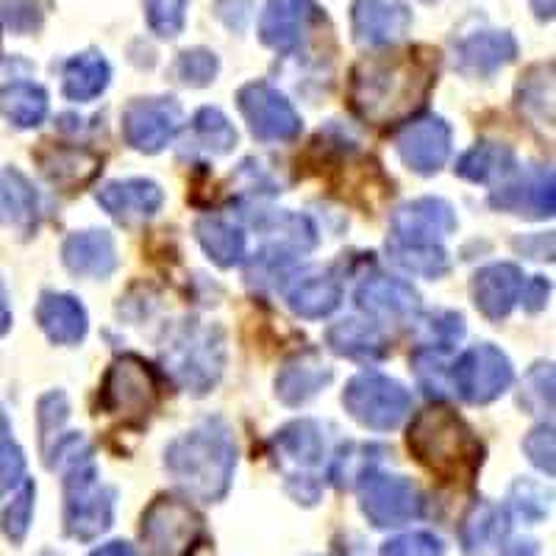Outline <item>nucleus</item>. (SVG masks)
I'll return each instance as SVG.
<instances>
[{
    "mask_svg": "<svg viewBox=\"0 0 556 556\" xmlns=\"http://www.w3.org/2000/svg\"><path fill=\"white\" fill-rule=\"evenodd\" d=\"M156 379L139 356H121L109 367L101 387V409L128 424H139L156 406Z\"/></svg>",
    "mask_w": 556,
    "mask_h": 556,
    "instance_id": "nucleus-11",
    "label": "nucleus"
},
{
    "mask_svg": "<svg viewBox=\"0 0 556 556\" xmlns=\"http://www.w3.org/2000/svg\"><path fill=\"white\" fill-rule=\"evenodd\" d=\"M518 106L531 121L554 123V62L534 64L518 84Z\"/></svg>",
    "mask_w": 556,
    "mask_h": 556,
    "instance_id": "nucleus-35",
    "label": "nucleus"
},
{
    "mask_svg": "<svg viewBox=\"0 0 556 556\" xmlns=\"http://www.w3.org/2000/svg\"><path fill=\"white\" fill-rule=\"evenodd\" d=\"M220 73V59L217 53L206 51V48H192V51L178 53L176 64H173V78L184 87L201 89L215 81Z\"/></svg>",
    "mask_w": 556,
    "mask_h": 556,
    "instance_id": "nucleus-43",
    "label": "nucleus"
},
{
    "mask_svg": "<svg viewBox=\"0 0 556 556\" xmlns=\"http://www.w3.org/2000/svg\"><path fill=\"white\" fill-rule=\"evenodd\" d=\"M412 456L440 481H470L484 462V445L456 412L445 406L417 412L406 434Z\"/></svg>",
    "mask_w": 556,
    "mask_h": 556,
    "instance_id": "nucleus-4",
    "label": "nucleus"
},
{
    "mask_svg": "<svg viewBox=\"0 0 556 556\" xmlns=\"http://www.w3.org/2000/svg\"><path fill=\"white\" fill-rule=\"evenodd\" d=\"M395 151L412 173L434 176L451 156V126L437 114L409 123L395 139Z\"/></svg>",
    "mask_w": 556,
    "mask_h": 556,
    "instance_id": "nucleus-16",
    "label": "nucleus"
},
{
    "mask_svg": "<svg viewBox=\"0 0 556 556\" xmlns=\"http://www.w3.org/2000/svg\"><path fill=\"white\" fill-rule=\"evenodd\" d=\"M0 114L14 128H37L48 117V92L34 81H12L0 87Z\"/></svg>",
    "mask_w": 556,
    "mask_h": 556,
    "instance_id": "nucleus-34",
    "label": "nucleus"
},
{
    "mask_svg": "<svg viewBox=\"0 0 556 556\" xmlns=\"http://www.w3.org/2000/svg\"><path fill=\"white\" fill-rule=\"evenodd\" d=\"M9 329H12V306H9L7 285H3V278H0V337L7 334Z\"/></svg>",
    "mask_w": 556,
    "mask_h": 556,
    "instance_id": "nucleus-54",
    "label": "nucleus"
},
{
    "mask_svg": "<svg viewBox=\"0 0 556 556\" xmlns=\"http://www.w3.org/2000/svg\"><path fill=\"white\" fill-rule=\"evenodd\" d=\"M490 206L498 208V212L526 217V220L554 217V170L551 167H529L520 176H509L506 181H501L498 190H493Z\"/></svg>",
    "mask_w": 556,
    "mask_h": 556,
    "instance_id": "nucleus-15",
    "label": "nucleus"
},
{
    "mask_svg": "<svg viewBox=\"0 0 556 556\" xmlns=\"http://www.w3.org/2000/svg\"><path fill=\"white\" fill-rule=\"evenodd\" d=\"M509 543V515L490 501H476L462 518L459 545L468 556H504Z\"/></svg>",
    "mask_w": 556,
    "mask_h": 556,
    "instance_id": "nucleus-24",
    "label": "nucleus"
},
{
    "mask_svg": "<svg viewBox=\"0 0 556 556\" xmlns=\"http://www.w3.org/2000/svg\"><path fill=\"white\" fill-rule=\"evenodd\" d=\"M34 159H37L45 178L64 187V190H78V187L89 184L101 173L103 165V159L96 151H89V148L51 146V142H42Z\"/></svg>",
    "mask_w": 556,
    "mask_h": 556,
    "instance_id": "nucleus-25",
    "label": "nucleus"
},
{
    "mask_svg": "<svg viewBox=\"0 0 556 556\" xmlns=\"http://www.w3.org/2000/svg\"><path fill=\"white\" fill-rule=\"evenodd\" d=\"M317 20L320 9L315 7V0H267L260 20V39L270 51L287 56L301 48Z\"/></svg>",
    "mask_w": 556,
    "mask_h": 556,
    "instance_id": "nucleus-18",
    "label": "nucleus"
},
{
    "mask_svg": "<svg viewBox=\"0 0 556 556\" xmlns=\"http://www.w3.org/2000/svg\"><path fill=\"white\" fill-rule=\"evenodd\" d=\"M424 3H434V0H424Z\"/></svg>",
    "mask_w": 556,
    "mask_h": 556,
    "instance_id": "nucleus-58",
    "label": "nucleus"
},
{
    "mask_svg": "<svg viewBox=\"0 0 556 556\" xmlns=\"http://www.w3.org/2000/svg\"><path fill=\"white\" fill-rule=\"evenodd\" d=\"M387 251H390L395 265L404 267L406 273H415V276L440 278L451 270L448 253L440 245H395V242H387Z\"/></svg>",
    "mask_w": 556,
    "mask_h": 556,
    "instance_id": "nucleus-38",
    "label": "nucleus"
},
{
    "mask_svg": "<svg viewBox=\"0 0 556 556\" xmlns=\"http://www.w3.org/2000/svg\"><path fill=\"white\" fill-rule=\"evenodd\" d=\"M334 379L323 356L317 351H304L285 362V367L276 376V399L287 406H304L312 401L323 387H329Z\"/></svg>",
    "mask_w": 556,
    "mask_h": 556,
    "instance_id": "nucleus-27",
    "label": "nucleus"
},
{
    "mask_svg": "<svg viewBox=\"0 0 556 556\" xmlns=\"http://www.w3.org/2000/svg\"><path fill=\"white\" fill-rule=\"evenodd\" d=\"M139 534L148 556H192L203 538V518L187 501L159 495L142 513Z\"/></svg>",
    "mask_w": 556,
    "mask_h": 556,
    "instance_id": "nucleus-8",
    "label": "nucleus"
},
{
    "mask_svg": "<svg viewBox=\"0 0 556 556\" xmlns=\"http://www.w3.org/2000/svg\"><path fill=\"white\" fill-rule=\"evenodd\" d=\"M285 298L298 317L320 320L342 304V281L331 267H309L287 285Z\"/></svg>",
    "mask_w": 556,
    "mask_h": 556,
    "instance_id": "nucleus-23",
    "label": "nucleus"
},
{
    "mask_svg": "<svg viewBox=\"0 0 556 556\" xmlns=\"http://www.w3.org/2000/svg\"><path fill=\"white\" fill-rule=\"evenodd\" d=\"M34 501H37V486H34V481H23L17 495L9 501L3 515H0V531L12 545H20L28 538L34 520Z\"/></svg>",
    "mask_w": 556,
    "mask_h": 556,
    "instance_id": "nucleus-42",
    "label": "nucleus"
},
{
    "mask_svg": "<svg viewBox=\"0 0 556 556\" xmlns=\"http://www.w3.org/2000/svg\"><path fill=\"white\" fill-rule=\"evenodd\" d=\"M39 201L28 178L17 170L0 173V226H20L26 235L37 228Z\"/></svg>",
    "mask_w": 556,
    "mask_h": 556,
    "instance_id": "nucleus-32",
    "label": "nucleus"
},
{
    "mask_svg": "<svg viewBox=\"0 0 556 556\" xmlns=\"http://www.w3.org/2000/svg\"><path fill=\"white\" fill-rule=\"evenodd\" d=\"M26 481V454L14 443L9 417L0 406V498Z\"/></svg>",
    "mask_w": 556,
    "mask_h": 556,
    "instance_id": "nucleus-44",
    "label": "nucleus"
},
{
    "mask_svg": "<svg viewBox=\"0 0 556 556\" xmlns=\"http://www.w3.org/2000/svg\"><path fill=\"white\" fill-rule=\"evenodd\" d=\"M454 170L470 184L506 181L518 173V156L504 142H479L468 153H462Z\"/></svg>",
    "mask_w": 556,
    "mask_h": 556,
    "instance_id": "nucleus-31",
    "label": "nucleus"
},
{
    "mask_svg": "<svg viewBox=\"0 0 556 556\" xmlns=\"http://www.w3.org/2000/svg\"><path fill=\"white\" fill-rule=\"evenodd\" d=\"M45 465L64 476V531L78 543H92L114 523L117 490L101 484L92 445L81 434L62 437Z\"/></svg>",
    "mask_w": 556,
    "mask_h": 556,
    "instance_id": "nucleus-3",
    "label": "nucleus"
},
{
    "mask_svg": "<svg viewBox=\"0 0 556 556\" xmlns=\"http://www.w3.org/2000/svg\"><path fill=\"white\" fill-rule=\"evenodd\" d=\"M0 17L7 20V26L17 34L39 31V26H42V12L31 0H7V3H0Z\"/></svg>",
    "mask_w": 556,
    "mask_h": 556,
    "instance_id": "nucleus-48",
    "label": "nucleus"
},
{
    "mask_svg": "<svg viewBox=\"0 0 556 556\" xmlns=\"http://www.w3.org/2000/svg\"><path fill=\"white\" fill-rule=\"evenodd\" d=\"M42 556H59V554H53V551H45V554Z\"/></svg>",
    "mask_w": 556,
    "mask_h": 556,
    "instance_id": "nucleus-57",
    "label": "nucleus"
},
{
    "mask_svg": "<svg viewBox=\"0 0 556 556\" xmlns=\"http://www.w3.org/2000/svg\"><path fill=\"white\" fill-rule=\"evenodd\" d=\"M551 513V493L543 484H534L529 479L515 481V486L509 490V506H506V515L509 520H523V523H540V520L548 518Z\"/></svg>",
    "mask_w": 556,
    "mask_h": 556,
    "instance_id": "nucleus-40",
    "label": "nucleus"
},
{
    "mask_svg": "<svg viewBox=\"0 0 556 556\" xmlns=\"http://www.w3.org/2000/svg\"><path fill=\"white\" fill-rule=\"evenodd\" d=\"M381 556H445L443 540L429 531H409L381 545Z\"/></svg>",
    "mask_w": 556,
    "mask_h": 556,
    "instance_id": "nucleus-46",
    "label": "nucleus"
},
{
    "mask_svg": "<svg viewBox=\"0 0 556 556\" xmlns=\"http://www.w3.org/2000/svg\"><path fill=\"white\" fill-rule=\"evenodd\" d=\"M526 387H534V390H523L520 404H526L531 395H538V401H534L531 409H554V367H551V362L534 365V370L526 376Z\"/></svg>",
    "mask_w": 556,
    "mask_h": 556,
    "instance_id": "nucleus-49",
    "label": "nucleus"
},
{
    "mask_svg": "<svg viewBox=\"0 0 556 556\" xmlns=\"http://www.w3.org/2000/svg\"><path fill=\"white\" fill-rule=\"evenodd\" d=\"M359 509L376 529H401L424 515V495L406 476L370 470L356 484Z\"/></svg>",
    "mask_w": 556,
    "mask_h": 556,
    "instance_id": "nucleus-9",
    "label": "nucleus"
},
{
    "mask_svg": "<svg viewBox=\"0 0 556 556\" xmlns=\"http://www.w3.org/2000/svg\"><path fill=\"white\" fill-rule=\"evenodd\" d=\"M237 106L248 128L262 142H292L304 131V121L276 87L267 81H251L237 92Z\"/></svg>",
    "mask_w": 556,
    "mask_h": 556,
    "instance_id": "nucleus-12",
    "label": "nucleus"
},
{
    "mask_svg": "<svg viewBox=\"0 0 556 556\" xmlns=\"http://www.w3.org/2000/svg\"><path fill=\"white\" fill-rule=\"evenodd\" d=\"M187 3L190 0H146V17L151 31L162 39H176L187 23Z\"/></svg>",
    "mask_w": 556,
    "mask_h": 556,
    "instance_id": "nucleus-45",
    "label": "nucleus"
},
{
    "mask_svg": "<svg viewBox=\"0 0 556 556\" xmlns=\"http://www.w3.org/2000/svg\"><path fill=\"white\" fill-rule=\"evenodd\" d=\"M518 59V39L509 31H473L454 45V70L468 78H490Z\"/></svg>",
    "mask_w": 556,
    "mask_h": 556,
    "instance_id": "nucleus-19",
    "label": "nucleus"
},
{
    "mask_svg": "<svg viewBox=\"0 0 556 556\" xmlns=\"http://www.w3.org/2000/svg\"><path fill=\"white\" fill-rule=\"evenodd\" d=\"M381 451L384 448H379V445H359V443L342 445L340 454H337L334 462H331V470H329L331 484L340 486V490L359 484L362 476L370 473V470L376 468V462L381 459V456L376 454H381Z\"/></svg>",
    "mask_w": 556,
    "mask_h": 556,
    "instance_id": "nucleus-37",
    "label": "nucleus"
},
{
    "mask_svg": "<svg viewBox=\"0 0 556 556\" xmlns=\"http://www.w3.org/2000/svg\"><path fill=\"white\" fill-rule=\"evenodd\" d=\"M37 323L53 345H78L87 337L89 317L78 298L64 292H45L37 304Z\"/></svg>",
    "mask_w": 556,
    "mask_h": 556,
    "instance_id": "nucleus-28",
    "label": "nucleus"
},
{
    "mask_svg": "<svg viewBox=\"0 0 556 556\" xmlns=\"http://www.w3.org/2000/svg\"><path fill=\"white\" fill-rule=\"evenodd\" d=\"M96 201L109 217L128 226V223L151 220L165 203V192L151 178H126V181L103 184L96 192Z\"/></svg>",
    "mask_w": 556,
    "mask_h": 556,
    "instance_id": "nucleus-21",
    "label": "nucleus"
},
{
    "mask_svg": "<svg viewBox=\"0 0 556 556\" xmlns=\"http://www.w3.org/2000/svg\"><path fill=\"white\" fill-rule=\"evenodd\" d=\"M342 406L365 429L392 431L412 415V395L390 376L359 374L342 390Z\"/></svg>",
    "mask_w": 556,
    "mask_h": 556,
    "instance_id": "nucleus-7",
    "label": "nucleus"
},
{
    "mask_svg": "<svg viewBox=\"0 0 556 556\" xmlns=\"http://www.w3.org/2000/svg\"><path fill=\"white\" fill-rule=\"evenodd\" d=\"M465 337V317L459 312H437L420 326V351L448 356Z\"/></svg>",
    "mask_w": 556,
    "mask_h": 556,
    "instance_id": "nucleus-39",
    "label": "nucleus"
},
{
    "mask_svg": "<svg viewBox=\"0 0 556 556\" xmlns=\"http://www.w3.org/2000/svg\"><path fill=\"white\" fill-rule=\"evenodd\" d=\"M195 237L217 267H235L245 260V235L235 223L223 217H201L195 223Z\"/></svg>",
    "mask_w": 556,
    "mask_h": 556,
    "instance_id": "nucleus-33",
    "label": "nucleus"
},
{
    "mask_svg": "<svg viewBox=\"0 0 556 556\" xmlns=\"http://www.w3.org/2000/svg\"><path fill=\"white\" fill-rule=\"evenodd\" d=\"M62 260L73 276L109 278L117 270V245L114 237L101 228L76 231L64 240Z\"/></svg>",
    "mask_w": 556,
    "mask_h": 556,
    "instance_id": "nucleus-26",
    "label": "nucleus"
},
{
    "mask_svg": "<svg viewBox=\"0 0 556 556\" xmlns=\"http://www.w3.org/2000/svg\"><path fill=\"white\" fill-rule=\"evenodd\" d=\"M531 3V12H534V17L543 20V23H551L554 20V12H556V0H529Z\"/></svg>",
    "mask_w": 556,
    "mask_h": 556,
    "instance_id": "nucleus-56",
    "label": "nucleus"
},
{
    "mask_svg": "<svg viewBox=\"0 0 556 556\" xmlns=\"http://www.w3.org/2000/svg\"><path fill=\"white\" fill-rule=\"evenodd\" d=\"M190 146L195 151L208 153V156H223V153L235 151L237 146V128L228 123L226 114L215 106H203L192 117V137Z\"/></svg>",
    "mask_w": 556,
    "mask_h": 556,
    "instance_id": "nucleus-36",
    "label": "nucleus"
},
{
    "mask_svg": "<svg viewBox=\"0 0 556 556\" xmlns=\"http://www.w3.org/2000/svg\"><path fill=\"white\" fill-rule=\"evenodd\" d=\"M551 295V281L543 276H534L529 281H523V290H520V304L526 312H540L545 309Z\"/></svg>",
    "mask_w": 556,
    "mask_h": 556,
    "instance_id": "nucleus-50",
    "label": "nucleus"
},
{
    "mask_svg": "<svg viewBox=\"0 0 556 556\" xmlns=\"http://www.w3.org/2000/svg\"><path fill=\"white\" fill-rule=\"evenodd\" d=\"M165 468L187 498L217 504L228 495L237 470V440L223 417H206L195 429L173 440Z\"/></svg>",
    "mask_w": 556,
    "mask_h": 556,
    "instance_id": "nucleus-2",
    "label": "nucleus"
},
{
    "mask_svg": "<svg viewBox=\"0 0 556 556\" xmlns=\"http://www.w3.org/2000/svg\"><path fill=\"white\" fill-rule=\"evenodd\" d=\"M181 128V106L173 98H137L123 109L121 131L126 146L139 153H159Z\"/></svg>",
    "mask_w": 556,
    "mask_h": 556,
    "instance_id": "nucleus-13",
    "label": "nucleus"
},
{
    "mask_svg": "<svg viewBox=\"0 0 556 556\" xmlns=\"http://www.w3.org/2000/svg\"><path fill=\"white\" fill-rule=\"evenodd\" d=\"M523 451L529 462L540 473L554 476L556 473V459H554V426L540 424L529 431L523 440Z\"/></svg>",
    "mask_w": 556,
    "mask_h": 556,
    "instance_id": "nucleus-47",
    "label": "nucleus"
},
{
    "mask_svg": "<svg viewBox=\"0 0 556 556\" xmlns=\"http://www.w3.org/2000/svg\"><path fill=\"white\" fill-rule=\"evenodd\" d=\"M513 362L501 348L490 345V342H479V345L468 348L456 362L454 374H451V384L459 392V399L473 406L493 404L495 399H501L513 387Z\"/></svg>",
    "mask_w": 556,
    "mask_h": 556,
    "instance_id": "nucleus-10",
    "label": "nucleus"
},
{
    "mask_svg": "<svg viewBox=\"0 0 556 556\" xmlns=\"http://www.w3.org/2000/svg\"><path fill=\"white\" fill-rule=\"evenodd\" d=\"M356 306L381 323H412L420 315V295L401 278L370 276L356 290Z\"/></svg>",
    "mask_w": 556,
    "mask_h": 556,
    "instance_id": "nucleus-20",
    "label": "nucleus"
},
{
    "mask_svg": "<svg viewBox=\"0 0 556 556\" xmlns=\"http://www.w3.org/2000/svg\"><path fill=\"white\" fill-rule=\"evenodd\" d=\"M456 228V212L443 198H417L390 217V242L395 245H440Z\"/></svg>",
    "mask_w": 556,
    "mask_h": 556,
    "instance_id": "nucleus-14",
    "label": "nucleus"
},
{
    "mask_svg": "<svg viewBox=\"0 0 556 556\" xmlns=\"http://www.w3.org/2000/svg\"><path fill=\"white\" fill-rule=\"evenodd\" d=\"M167 376L190 395H206L220 381L226 365V334L220 326L187 320L162 348Z\"/></svg>",
    "mask_w": 556,
    "mask_h": 556,
    "instance_id": "nucleus-5",
    "label": "nucleus"
},
{
    "mask_svg": "<svg viewBox=\"0 0 556 556\" xmlns=\"http://www.w3.org/2000/svg\"><path fill=\"white\" fill-rule=\"evenodd\" d=\"M70 417V401L62 390L45 392L37 404V426H39V448H42V456L48 459L53 445L62 440L59 431L64 429Z\"/></svg>",
    "mask_w": 556,
    "mask_h": 556,
    "instance_id": "nucleus-41",
    "label": "nucleus"
},
{
    "mask_svg": "<svg viewBox=\"0 0 556 556\" xmlns=\"http://www.w3.org/2000/svg\"><path fill=\"white\" fill-rule=\"evenodd\" d=\"M326 342L334 354L356 362H379L390 354V342L381 334L379 323H367L359 317L334 323L326 334Z\"/></svg>",
    "mask_w": 556,
    "mask_h": 556,
    "instance_id": "nucleus-29",
    "label": "nucleus"
},
{
    "mask_svg": "<svg viewBox=\"0 0 556 556\" xmlns=\"http://www.w3.org/2000/svg\"><path fill=\"white\" fill-rule=\"evenodd\" d=\"M215 12L231 31H242L251 20V0H220Z\"/></svg>",
    "mask_w": 556,
    "mask_h": 556,
    "instance_id": "nucleus-51",
    "label": "nucleus"
},
{
    "mask_svg": "<svg viewBox=\"0 0 556 556\" xmlns=\"http://www.w3.org/2000/svg\"><path fill=\"white\" fill-rule=\"evenodd\" d=\"M437 81V53L429 48L367 56L351 73V106L374 126L406 121L424 106Z\"/></svg>",
    "mask_w": 556,
    "mask_h": 556,
    "instance_id": "nucleus-1",
    "label": "nucleus"
},
{
    "mask_svg": "<svg viewBox=\"0 0 556 556\" xmlns=\"http://www.w3.org/2000/svg\"><path fill=\"white\" fill-rule=\"evenodd\" d=\"M351 28L362 48H390L412 28V9L404 0H356Z\"/></svg>",
    "mask_w": 556,
    "mask_h": 556,
    "instance_id": "nucleus-17",
    "label": "nucleus"
},
{
    "mask_svg": "<svg viewBox=\"0 0 556 556\" xmlns=\"http://www.w3.org/2000/svg\"><path fill=\"white\" fill-rule=\"evenodd\" d=\"M520 290H523V273L520 267L506 265V262L481 267L470 281L476 309L493 323H501L515 309V304L520 301Z\"/></svg>",
    "mask_w": 556,
    "mask_h": 556,
    "instance_id": "nucleus-22",
    "label": "nucleus"
},
{
    "mask_svg": "<svg viewBox=\"0 0 556 556\" xmlns=\"http://www.w3.org/2000/svg\"><path fill=\"white\" fill-rule=\"evenodd\" d=\"M112 81V67L98 51H84L67 59L62 70V92L73 103H89L101 98Z\"/></svg>",
    "mask_w": 556,
    "mask_h": 556,
    "instance_id": "nucleus-30",
    "label": "nucleus"
},
{
    "mask_svg": "<svg viewBox=\"0 0 556 556\" xmlns=\"http://www.w3.org/2000/svg\"><path fill=\"white\" fill-rule=\"evenodd\" d=\"M504 556H540V548L534 540H515V543H506Z\"/></svg>",
    "mask_w": 556,
    "mask_h": 556,
    "instance_id": "nucleus-55",
    "label": "nucleus"
},
{
    "mask_svg": "<svg viewBox=\"0 0 556 556\" xmlns=\"http://www.w3.org/2000/svg\"><path fill=\"white\" fill-rule=\"evenodd\" d=\"M515 248H518V251H523L526 256H531V260H538V262L554 260V237H551V235L523 237V240L515 242Z\"/></svg>",
    "mask_w": 556,
    "mask_h": 556,
    "instance_id": "nucleus-52",
    "label": "nucleus"
},
{
    "mask_svg": "<svg viewBox=\"0 0 556 556\" xmlns=\"http://www.w3.org/2000/svg\"><path fill=\"white\" fill-rule=\"evenodd\" d=\"M273 454L285 468L287 490L298 504L315 506L320 501V481L315 470L326 456V437L315 420H295L273 437Z\"/></svg>",
    "mask_w": 556,
    "mask_h": 556,
    "instance_id": "nucleus-6",
    "label": "nucleus"
},
{
    "mask_svg": "<svg viewBox=\"0 0 556 556\" xmlns=\"http://www.w3.org/2000/svg\"><path fill=\"white\" fill-rule=\"evenodd\" d=\"M89 556H139L137 548L131 543H123V540H114V543L101 545L98 551H92Z\"/></svg>",
    "mask_w": 556,
    "mask_h": 556,
    "instance_id": "nucleus-53",
    "label": "nucleus"
}]
</instances>
